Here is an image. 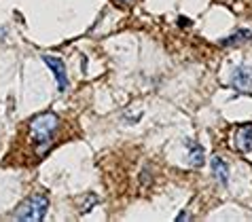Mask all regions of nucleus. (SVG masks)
<instances>
[{"instance_id":"nucleus-4","label":"nucleus","mask_w":252,"mask_h":222,"mask_svg":"<svg viewBox=\"0 0 252 222\" xmlns=\"http://www.w3.org/2000/svg\"><path fill=\"white\" fill-rule=\"evenodd\" d=\"M233 148L240 152H250L252 150V123L240 125L233 134Z\"/></svg>"},{"instance_id":"nucleus-8","label":"nucleus","mask_w":252,"mask_h":222,"mask_svg":"<svg viewBox=\"0 0 252 222\" xmlns=\"http://www.w3.org/2000/svg\"><path fill=\"white\" fill-rule=\"evenodd\" d=\"M252 38V32L250 30H240V32H235V34H231V36L227 38H222L220 40V45H225V47H233V45H242V43H246V40Z\"/></svg>"},{"instance_id":"nucleus-2","label":"nucleus","mask_w":252,"mask_h":222,"mask_svg":"<svg viewBox=\"0 0 252 222\" xmlns=\"http://www.w3.org/2000/svg\"><path fill=\"white\" fill-rule=\"evenodd\" d=\"M49 210V199L43 193H36V195H30L22 205L17 207V212L13 214V218L24 220V222H40L47 216Z\"/></svg>"},{"instance_id":"nucleus-6","label":"nucleus","mask_w":252,"mask_h":222,"mask_svg":"<svg viewBox=\"0 0 252 222\" xmlns=\"http://www.w3.org/2000/svg\"><path fill=\"white\" fill-rule=\"evenodd\" d=\"M212 173L222 186H227V182H229V165L220 155L212 157Z\"/></svg>"},{"instance_id":"nucleus-10","label":"nucleus","mask_w":252,"mask_h":222,"mask_svg":"<svg viewBox=\"0 0 252 222\" xmlns=\"http://www.w3.org/2000/svg\"><path fill=\"white\" fill-rule=\"evenodd\" d=\"M123 2H131V0H123Z\"/></svg>"},{"instance_id":"nucleus-3","label":"nucleus","mask_w":252,"mask_h":222,"mask_svg":"<svg viewBox=\"0 0 252 222\" xmlns=\"http://www.w3.org/2000/svg\"><path fill=\"white\" fill-rule=\"evenodd\" d=\"M43 61L51 68V74L55 76V81H58V89L60 91H66L68 89V74H66L64 61L60 57H55V55H43Z\"/></svg>"},{"instance_id":"nucleus-7","label":"nucleus","mask_w":252,"mask_h":222,"mask_svg":"<svg viewBox=\"0 0 252 222\" xmlns=\"http://www.w3.org/2000/svg\"><path fill=\"white\" fill-rule=\"evenodd\" d=\"M185 146L189 150V163H191V167H201L204 165V148L193 140H187Z\"/></svg>"},{"instance_id":"nucleus-1","label":"nucleus","mask_w":252,"mask_h":222,"mask_svg":"<svg viewBox=\"0 0 252 222\" xmlns=\"http://www.w3.org/2000/svg\"><path fill=\"white\" fill-rule=\"evenodd\" d=\"M60 125H62V121L55 112H40L28 123L30 136L34 140V146H36L38 155H45V152L51 148V144L55 140V134L60 131Z\"/></svg>"},{"instance_id":"nucleus-9","label":"nucleus","mask_w":252,"mask_h":222,"mask_svg":"<svg viewBox=\"0 0 252 222\" xmlns=\"http://www.w3.org/2000/svg\"><path fill=\"white\" fill-rule=\"evenodd\" d=\"M178 24H180V26H191V19H185V17H180V19H178Z\"/></svg>"},{"instance_id":"nucleus-5","label":"nucleus","mask_w":252,"mask_h":222,"mask_svg":"<svg viewBox=\"0 0 252 222\" xmlns=\"http://www.w3.org/2000/svg\"><path fill=\"white\" fill-rule=\"evenodd\" d=\"M231 85H233L237 91H248L252 87V68L237 66V70L233 72V79H231Z\"/></svg>"}]
</instances>
